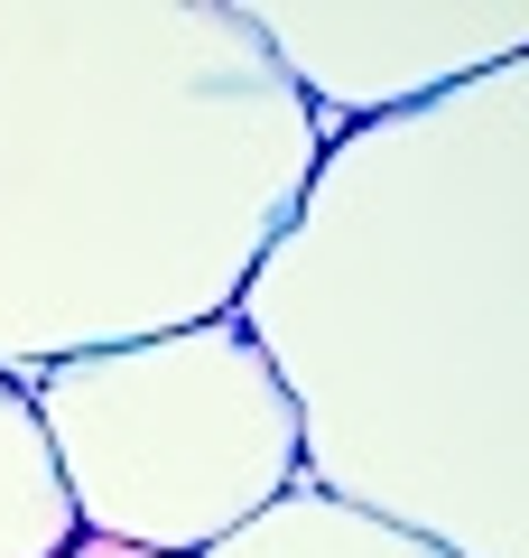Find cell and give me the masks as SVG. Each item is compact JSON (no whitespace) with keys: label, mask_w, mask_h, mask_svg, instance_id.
Wrapping results in <instances>:
<instances>
[{"label":"cell","mask_w":529,"mask_h":558,"mask_svg":"<svg viewBox=\"0 0 529 558\" xmlns=\"http://www.w3.org/2000/svg\"><path fill=\"white\" fill-rule=\"evenodd\" d=\"M196 558H446V549H428L418 531H391L372 512H353V502L316 494V484H288L270 512H251L242 531H223Z\"/></svg>","instance_id":"cell-5"},{"label":"cell","mask_w":529,"mask_h":558,"mask_svg":"<svg viewBox=\"0 0 529 558\" xmlns=\"http://www.w3.org/2000/svg\"><path fill=\"white\" fill-rule=\"evenodd\" d=\"M75 531L196 558L297 484V410L233 317L75 354L28 381Z\"/></svg>","instance_id":"cell-3"},{"label":"cell","mask_w":529,"mask_h":558,"mask_svg":"<svg viewBox=\"0 0 529 558\" xmlns=\"http://www.w3.org/2000/svg\"><path fill=\"white\" fill-rule=\"evenodd\" d=\"M233 326L297 410V484L529 558V65L334 131Z\"/></svg>","instance_id":"cell-1"},{"label":"cell","mask_w":529,"mask_h":558,"mask_svg":"<svg viewBox=\"0 0 529 558\" xmlns=\"http://www.w3.org/2000/svg\"><path fill=\"white\" fill-rule=\"evenodd\" d=\"M316 149L242 0H0V373L233 317Z\"/></svg>","instance_id":"cell-2"},{"label":"cell","mask_w":529,"mask_h":558,"mask_svg":"<svg viewBox=\"0 0 529 558\" xmlns=\"http://www.w3.org/2000/svg\"><path fill=\"white\" fill-rule=\"evenodd\" d=\"M242 20L325 140L529 65V0H242Z\"/></svg>","instance_id":"cell-4"},{"label":"cell","mask_w":529,"mask_h":558,"mask_svg":"<svg viewBox=\"0 0 529 558\" xmlns=\"http://www.w3.org/2000/svg\"><path fill=\"white\" fill-rule=\"evenodd\" d=\"M57 558H149V549H121V539H94V531H75Z\"/></svg>","instance_id":"cell-7"},{"label":"cell","mask_w":529,"mask_h":558,"mask_svg":"<svg viewBox=\"0 0 529 558\" xmlns=\"http://www.w3.org/2000/svg\"><path fill=\"white\" fill-rule=\"evenodd\" d=\"M65 539H75V512H65L57 457L38 438L28 381L0 373V558H57Z\"/></svg>","instance_id":"cell-6"}]
</instances>
